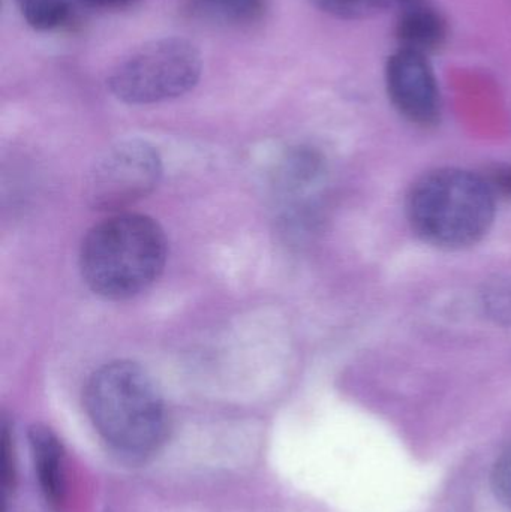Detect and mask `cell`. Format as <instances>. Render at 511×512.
Masks as SVG:
<instances>
[{"label":"cell","mask_w":511,"mask_h":512,"mask_svg":"<svg viewBox=\"0 0 511 512\" xmlns=\"http://www.w3.org/2000/svg\"><path fill=\"white\" fill-rule=\"evenodd\" d=\"M86 5L95 6V8L117 9L126 8L137 0H81Z\"/></svg>","instance_id":"obj_17"},{"label":"cell","mask_w":511,"mask_h":512,"mask_svg":"<svg viewBox=\"0 0 511 512\" xmlns=\"http://www.w3.org/2000/svg\"><path fill=\"white\" fill-rule=\"evenodd\" d=\"M264 0H189L188 11L198 21L218 27L254 23L263 14Z\"/></svg>","instance_id":"obj_9"},{"label":"cell","mask_w":511,"mask_h":512,"mask_svg":"<svg viewBox=\"0 0 511 512\" xmlns=\"http://www.w3.org/2000/svg\"><path fill=\"white\" fill-rule=\"evenodd\" d=\"M84 406L98 435L123 456H149L167 438L164 397L134 361H111L95 370L84 390Z\"/></svg>","instance_id":"obj_1"},{"label":"cell","mask_w":511,"mask_h":512,"mask_svg":"<svg viewBox=\"0 0 511 512\" xmlns=\"http://www.w3.org/2000/svg\"><path fill=\"white\" fill-rule=\"evenodd\" d=\"M417 2H420V0H368V6H371V8L393 9V11L399 12Z\"/></svg>","instance_id":"obj_16"},{"label":"cell","mask_w":511,"mask_h":512,"mask_svg":"<svg viewBox=\"0 0 511 512\" xmlns=\"http://www.w3.org/2000/svg\"><path fill=\"white\" fill-rule=\"evenodd\" d=\"M488 307L492 315L498 319H507L511 321V286H494L488 292Z\"/></svg>","instance_id":"obj_12"},{"label":"cell","mask_w":511,"mask_h":512,"mask_svg":"<svg viewBox=\"0 0 511 512\" xmlns=\"http://www.w3.org/2000/svg\"><path fill=\"white\" fill-rule=\"evenodd\" d=\"M167 256V236L155 219L122 213L95 225L84 237L81 276L99 297L126 300L158 280Z\"/></svg>","instance_id":"obj_2"},{"label":"cell","mask_w":511,"mask_h":512,"mask_svg":"<svg viewBox=\"0 0 511 512\" xmlns=\"http://www.w3.org/2000/svg\"><path fill=\"white\" fill-rule=\"evenodd\" d=\"M332 11H357L360 6L368 5V0H321Z\"/></svg>","instance_id":"obj_15"},{"label":"cell","mask_w":511,"mask_h":512,"mask_svg":"<svg viewBox=\"0 0 511 512\" xmlns=\"http://www.w3.org/2000/svg\"><path fill=\"white\" fill-rule=\"evenodd\" d=\"M447 32L446 18L429 0H420L398 12L396 38L404 50L428 56L443 47Z\"/></svg>","instance_id":"obj_8"},{"label":"cell","mask_w":511,"mask_h":512,"mask_svg":"<svg viewBox=\"0 0 511 512\" xmlns=\"http://www.w3.org/2000/svg\"><path fill=\"white\" fill-rule=\"evenodd\" d=\"M203 59L194 44L183 38H164L144 45L120 63L110 80L119 101L149 105L179 98L197 86Z\"/></svg>","instance_id":"obj_4"},{"label":"cell","mask_w":511,"mask_h":512,"mask_svg":"<svg viewBox=\"0 0 511 512\" xmlns=\"http://www.w3.org/2000/svg\"><path fill=\"white\" fill-rule=\"evenodd\" d=\"M17 5L27 24L36 30L56 29L69 15L66 0H17Z\"/></svg>","instance_id":"obj_10"},{"label":"cell","mask_w":511,"mask_h":512,"mask_svg":"<svg viewBox=\"0 0 511 512\" xmlns=\"http://www.w3.org/2000/svg\"><path fill=\"white\" fill-rule=\"evenodd\" d=\"M27 438L42 498L51 510H59L66 495L65 450L62 442L44 424H33Z\"/></svg>","instance_id":"obj_7"},{"label":"cell","mask_w":511,"mask_h":512,"mask_svg":"<svg viewBox=\"0 0 511 512\" xmlns=\"http://www.w3.org/2000/svg\"><path fill=\"white\" fill-rule=\"evenodd\" d=\"M405 209L411 228L423 242L461 251L477 245L491 230L497 194L480 174L438 168L411 186Z\"/></svg>","instance_id":"obj_3"},{"label":"cell","mask_w":511,"mask_h":512,"mask_svg":"<svg viewBox=\"0 0 511 512\" xmlns=\"http://www.w3.org/2000/svg\"><path fill=\"white\" fill-rule=\"evenodd\" d=\"M0 478H2L3 504H8L15 484L14 453H12V436L9 424L3 421L2 438H0Z\"/></svg>","instance_id":"obj_11"},{"label":"cell","mask_w":511,"mask_h":512,"mask_svg":"<svg viewBox=\"0 0 511 512\" xmlns=\"http://www.w3.org/2000/svg\"><path fill=\"white\" fill-rule=\"evenodd\" d=\"M488 182L491 183L495 194H500L501 192V194L511 195V167L495 171L491 179H488Z\"/></svg>","instance_id":"obj_14"},{"label":"cell","mask_w":511,"mask_h":512,"mask_svg":"<svg viewBox=\"0 0 511 512\" xmlns=\"http://www.w3.org/2000/svg\"><path fill=\"white\" fill-rule=\"evenodd\" d=\"M494 486L498 496L511 507V451L495 466Z\"/></svg>","instance_id":"obj_13"},{"label":"cell","mask_w":511,"mask_h":512,"mask_svg":"<svg viewBox=\"0 0 511 512\" xmlns=\"http://www.w3.org/2000/svg\"><path fill=\"white\" fill-rule=\"evenodd\" d=\"M386 86L393 107L408 122L428 128L440 120V87L425 54L399 48L387 62Z\"/></svg>","instance_id":"obj_6"},{"label":"cell","mask_w":511,"mask_h":512,"mask_svg":"<svg viewBox=\"0 0 511 512\" xmlns=\"http://www.w3.org/2000/svg\"><path fill=\"white\" fill-rule=\"evenodd\" d=\"M162 176V161L146 141L116 144L93 165L86 200L93 210L117 212L152 194Z\"/></svg>","instance_id":"obj_5"}]
</instances>
